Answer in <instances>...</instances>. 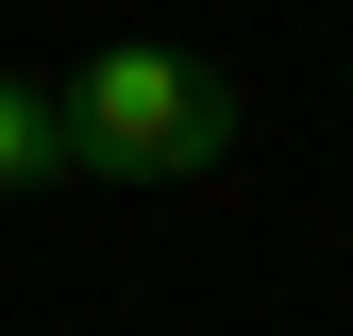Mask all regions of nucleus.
<instances>
[{"label": "nucleus", "mask_w": 353, "mask_h": 336, "mask_svg": "<svg viewBox=\"0 0 353 336\" xmlns=\"http://www.w3.org/2000/svg\"><path fill=\"white\" fill-rule=\"evenodd\" d=\"M17 185H84V135H68V84L0 67V202Z\"/></svg>", "instance_id": "2"}, {"label": "nucleus", "mask_w": 353, "mask_h": 336, "mask_svg": "<svg viewBox=\"0 0 353 336\" xmlns=\"http://www.w3.org/2000/svg\"><path fill=\"white\" fill-rule=\"evenodd\" d=\"M68 135H84V185H185L236 151V84L202 51H101L68 67Z\"/></svg>", "instance_id": "1"}]
</instances>
